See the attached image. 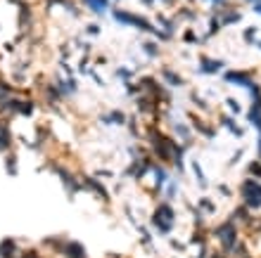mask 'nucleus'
<instances>
[{
    "label": "nucleus",
    "mask_w": 261,
    "mask_h": 258,
    "mask_svg": "<svg viewBox=\"0 0 261 258\" xmlns=\"http://www.w3.org/2000/svg\"><path fill=\"white\" fill-rule=\"evenodd\" d=\"M112 19L116 24H121V26H131V28H136V31L150 33V36L157 38V31L159 28L154 26L147 17H143V14H136V12H131V10H124V7H112Z\"/></svg>",
    "instance_id": "f257e3e1"
},
{
    "label": "nucleus",
    "mask_w": 261,
    "mask_h": 258,
    "mask_svg": "<svg viewBox=\"0 0 261 258\" xmlns=\"http://www.w3.org/2000/svg\"><path fill=\"white\" fill-rule=\"evenodd\" d=\"M150 223L157 228V230L162 232V234H169V232L174 230V223H176V211H174V204L171 202H162V204L154 206V211H152L150 216Z\"/></svg>",
    "instance_id": "f03ea898"
},
{
    "label": "nucleus",
    "mask_w": 261,
    "mask_h": 258,
    "mask_svg": "<svg viewBox=\"0 0 261 258\" xmlns=\"http://www.w3.org/2000/svg\"><path fill=\"white\" fill-rule=\"evenodd\" d=\"M240 199H242V204L247 206L249 211H259L261 208V180L257 178H242V182H240Z\"/></svg>",
    "instance_id": "7ed1b4c3"
},
{
    "label": "nucleus",
    "mask_w": 261,
    "mask_h": 258,
    "mask_svg": "<svg viewBox=\"0 0 261 258\" xmlns=\"http://www.w3.org/2000/svg\"><path fill=\"white\" fill-rule=\"evenodd\" d=\"M221 81L223 83H231V85H240V88H245V90H249L252 85H254V78H252V74H247V71H240V69H223V74H221Z\"/></svg>",
    "instance_id": "20e7f679"
},
{
    "label": "nucleus",
    "mask_w": 261,
    "mask_h": 258,
    "mask_svg": "<svg viewBox=\"0 0 261 258\" xmlns=\"http://www.w3.org/2000/svg\"><path fill=\"white\" fill-rule=\"evenodd\" d=\"M216 234H219L221 244H223V249H233L235 242H237V228H235V223H223L219 230H216Z\"/></svg>",
    "instance_id": "39448f33"
},
{
    "label": "nucleus",
    "mask_w": 261,
    "mask_h": 258,
    "mask_svg": "<svg viewBox=\"0 0 261 258\" xmlns=\"http://www.w3.org/2000/svg\"><path fill=\"white\" fill-rule=\"evenodd\" d=\"M226 69V62L223 59H211V57H200V64H197V74L202 76H211V74H221Z\"/></svg>",
    "instance_id": "423d86ee"
},
{
    "label": "nucleus",
    "mask_w": 261,
    "mask_h": 258,
    "mask_svg": "<svg viewBox=\"0 0 261 258\" xmlns=\"http://www.w3.org/2000/svg\"><path fill=\"white\" fill-rule=\"evenodd\" d=\"M171 133L178 137L183 145H190V140H193V126L188 123V119L185 121H174L171 123Z\"/></svg>",
    "instance_id": "0eeeda50"
},
{
    "label": "nucleus",
    "mask_w": 261,
    "mask_h": 258,
    "mask_svg": "<svg viewBox=\"0 0 261 258\" xmlns=\"http://www.w3.org/2000/svg\"><path fill=\"white\" fill-rule=\"evenodd\" d=\"M97 121L105 123V126H126L128 116H126L121 109H110V111L100 114V116H97Z\"/></svg>",
    "instance_id": "6e6552de"
},
{
    "label": "nucleus",
    "mask_w": 261,
    "mask_h": 258,
    "mask_svg": "<svg viewBox=\"0 0 261 258\" xmlns=\"http://www.w3.org/2000/svg\"><path fill=\"white\" fill-rule=\"evenodd\" d=\"M88 12H93L95 17H105L112 10V0H79Z\"/></svg>",
    "instance_id": "1a4fd4ad"
},
{
    "label": "nucleus",
    "mask_w": 261,
    "mask_h": 258,
    "mask_svg": "<svg viewBox=\"0 0 261 258\" xmlns=\"http://www.w3.org/2000/svg\"><path fill=\"white\" fill-rule=\"evenodd\" d=\"M159 76H162V83L169 85V88H185V83H188L180 74H176L174 69H169V67H162V74H159Z\"/></svg>",
    "instance_id": "9d476101"
},
{
    "label": "nucleus",
    "mask_w": 261,
    "mask_h": 258,
    "mask_svg": "<svg viewBox=\"0 0 261 258\" xmlns=\"http://www.w3.org/2000/svg\"><path fill=\"white\" fill-rule=\"evenodd\" d=\"M154 22H157L159 31H164L169 38H171V36L176 33V26H178V24H176V17H166L164 12H159L157 17H154Z\"/></svg>",
    "instance_id": "9b49d317"
},
{
    "label": "nucleus",
    "mask_w": 261,
    "mask_h": 258,
    "mask_svg": "<svg viewBox=\"0 0 261 258\" xmlns=\"http://www.w3.org/2000/svg\"><path fill=\"white\" fill-rule=\"evenodd\" d=\"M219 17H221V24L223 26H233L237 22H242V12L240 10H231V7H223Z\"/></svg>",
    "instance_id": "f8f14e48"
},
{
    "label": "nucleus",
    "mask_w": 261,
    "mask_h": 258,
    "mask_svg": "<svg viewBox=\"0 0 261 258\" xmlns=\"http://www.w3.org/2000/svg\"><path fill=\"white\" fill-rule=\"evenodd\" d=\"M2 161H5V173H7V176L14 178L17 173H19V161H17V154H14L12 150L2 154Z\"/></svg>",
    "instance_id": "ddd939ff"
},
{
    "label": "nucleus",
    "mask_w": 261,
    "mask_h": 258,
    "mask_svg": "<svg viewBox=\"0 0 261 258\" xmlns=\"http://www.w3.org/2000/svg\"><path fill=\"white\" fill-rule=\"evenodd\" d=\"M190 166H193V173H195V180H197V187H200V190H206V187H209V180H206L204 171H202V163L197 161V159H193V161H190Z\"/></svg>",
    "instance_id": "4468645a"
},
{
    "label": "nucleus",
    "mask_w": 261,
    "mask_h": 258,
    "mask_svg": "<svg viewBox=\"0 0 261 258\" xmlns=\"http://www.w3.org/2000/svg\"><path fill=\"white\" fill-rule=\"evenodd\" d=\"M140 48H143V52L147 54L150 59H157V57L162 54V45H159V41H143L140 43Z\"/></svg>",
    "instance_id": "2eb2a0df"
},
{
    "label": "nucleus",
    "mask_w": 261,
    "mask_h": 258,
    "mask_svg": "<svg viewBox=\"0 0 261 258\" xmlns=\"http://www.w3.org/2000/svg\"><path fill=\"white\" fill-rule=\"evenodd\" d=\"M162 192H164L166 202H174V199L178 197V180H176V178H171V180L164 185V190H162Z\"/></svg>",
    "instance_id": "dca6fc26"
},
{
    "label": "nucleus",
    "mask_w": 261,
    "mask_h": 258,
    "mask_svg": "<svg viewBox=\"0 0 261 258\" xmlns=\"http://www.w3.org/2000/svg\"><path fill=\"white\" fill-rule=\"evenodd\" d=\"M133 76H136V71H133V69H128V67H119L116 71H114V78H119L124 85H128V83L133 81Z\"/></svg>",
    "instance_id": "f3484780"
},
{
    "label": "nucleus",
    "mask_w": 261,
    "mask_h": 258,
    "mask_svg": "<svg viewBox=\"0 0 261 258\" xmlns=\"http://www.w3.org/2000/svg\"><path fill=\"white\" fill-rule=\"evenodd\" d=\"M197 211H200V213H204V216H211V213L216 211V206H214V202H211V199L202 197V199H200V206H197Z\"/></svg>",
    "instance_id": "a211bd4d"
},
{
    "label": "nucleus",
    "mask_w": 261,
    "mask_h": 258,
    "mask_svg": "<svg viewBox=\"0 0 261 258\" xmlns=\"http://www.w3.org/2000/svg\"><path fill=\"white\" fill-rule=\"evenodd\" d=\"M67 254L71 258H86V251H83V246L79 242H69L67 244Z\"/></svg>",
    "instance_id": "6ab92c4d"
},
{
    "label": "nucleus",
    "mask_w": 261,
    "mask_h": 258,
    "mask_svg": "<svg viewBox=\"0 0 261 258\" xmlns=\"http://www.w3.org/2000/svg\"><path fill=\"white\" fill-rule=\"evenodd\" d=\"M183 43L185 45H197V43H202V36H197L193 28H185L183 31Z\"/></svg>",
    "instance_id": "aec40b11"
},
{
    "label": "nucleus",
    "mask_w": 261,
    "mask_h": 258,
    "mask_svg": "<svg viewBox=\"0 0 261 258\" xmlns=\"http://www.w3.org/2000/svg\"><path fill=\"white\" fill-rule=\"evenodd\" d=\"M247 176L261 180V159H254V161L247 163Z\"/></svg>",
    "instance_id": "412c9836"
},
{
    "label": "nucleus",
    "mask_w": 261,
    "mask_h": 258,
    "mask_svg": "<svg viewBox=\"0 0 261 258\" xmlns=\"http://www.w3.org/2000/svg\"><path fill=\"white\" fill-rule=\"evenodd\" d=\"M257 33H259V28H257V26H249L247 31L242 33V38H245V43H249V45H254V43L259 41V38H257Z\"/></svg>",
    "instance_id": "4be33fe9"
},
{
    "label": "nucleus",
    "mask_w": 261,
    "mask_h": 258,
    "mask_svg": "<svg viewBox=\"0 0 261 258\" xmlns=\"http://www.w3.org/2000/svg\"><path fill=\"white\" fill-rule=\"evenodd\" d=\"M93 176H95L97 180H114L116 173H114V171H107V168H100V171H93Z\"/></svg>",
    "instance_id": "5701e85b"
},
{
    "label": "nucleus",
    "mask_w": 261,
    "mask_h": 258,
    "mask_svg": "<svg viewBox=\"0 0 261 258\" xmlns=\"http://www.w3.org/2000/svg\"><path fill=\"white\" fill-rule=\"evenodd\" d=\"M83 31H86V36H93V38H95V36H100V31H102V28H100L97 22H93V24H86Z\"/></svg>",
    "instance_id": "b1692460"
},
{
    "label": "nucleus",
    "mask_w": 261,
    "mask_h": 258,
    "mask_svg": "<svg viewBox=\"0 0 261 258\" xmlns=\"http://www.w3.org/2000/svg\"><path fill=\"white\" fill-rule=\"evenodd\" d=\"M226 107H228L231 111H233V116H237V114L242 111V107L237 104V100H233V97H226Z\"/></svg>",
    "instance_id": "393cba45"
},
{
    "label": "nucleus",
    "mask_w": 261,
    "mask_h": 258,
    "mask_svg": "<svg viewBox=\"0 0 261 258\" xmlns=\"http://www.w3.org/2000/svg\"><path fill=\"white\" fill-rule=\"evenodd\" d=\"M190 102H193L195 107H200V109H209V104H206V100H202V97L197 95V93H190Z\"/></svg>",
    "instance_id": "a878e982"
},
{
    "label": "nucleus",
    "mask_w": 261,
    "mask_h": 258,
    "mask_svg": "<svg viewBox=\"0 0 261 258\" xmlns=\"http://www.w3.org/2000/svg\"><path fill=\"white\" fill-rule=\"evenodd\" d=\"M209 5L214 10H223V7H228V0H209Z\"/></svg>",
    "instance_id": "bb28decb"
},
{
    "label": "nucleus",
    "mask_w": 261,
    "mask_h": 258,
    "mask_svg": "<svg viewBox=\"0 0 261 258\" xmlns=\"http://www.w3.org/2000/svg\"><path fill=\"white\" fill-rule=\"evenodd\" d=\"M219 194H221V197H226V199H228V197L233 194V190H231L228 185H219Z\"/></svg>",
    "instance_id": "cd10ccee"
},
{
    "label": "nucleus",
    "mask_w": 261,
    "mask_h": 258,
    "mask_svg": "<svg viewBox=\"0 0 261 258\" xmlns=\"http://www.w3.org/2000/svg\"><path fill=\"white\" fill-rule=\"evenodd\" d=\"M143 7H150V10H154V5H157V0H138Z\"/></svg>",
    "instance_id": "c85d7f7f"
},
{
    "label": "nucleus",
    "mask_w": 261,
    "mask_h": 258,
    "mask_svg": "<svg viewBox=\"0 0 261 258\" xmlns=\"http://www.w3.org/2000/svg\"><path fill=\"white\" fill-rule=\"evenodd\" d=\"M242 154H245V150H237V152H235V156H233V159H231V166H233V163H237V161H240V159H242Z\"/></svg>",
    "instance_id": "c756f323"
},
{
    "label": "nucleus",
    "mask_w": 261,
    "mask_h": 258,
    "mask_svg": "<svg viewBox=\"0 0 261 258\" xmlns=\"http://www.w3.org/2000/svg\"><path fill=\"white\" fill-rule=\"evenodd\" d=\"M252 7H254V12H257V14H261V0H259V2H254Z\"/></svg>",
    "instance_id": "7c9ffc66"
},
{
    "label": "nucleus",
    "mask_w": 261,
    "mask_h": 258,
    "mask_svg": "<svg viewBox=\"0 0 261 258\" xmlns=\"http://www.w3.org/2000/svg\"><path fill=\"white\" fill-rule=\"evenodd\" d=\"M245 2H249V5H254V2H259V0H245Z\"/></svg>",
    "instance_id": "2f4dec72"
},
{
    "label": "nucleus",
    "mask_w": 261,
    "mask_h": 258,
    "mask_svg": "<svg viewBox=\"0 0 261 258\" xmlns=\"http://www.w3.org/2000/svg\"><path fill=\"white\" fill-rule=\"evenodd\" d=\"M257 159H261V140H259V156H257Z\"/></svg>",
    "instance_id": "473e14b6"
},
{
    "label": "nucleus",
    "mask_w": 261,
    "mask_h": 258,
    "mask_svg": "<svg viewBox=\"0 0 261 258\" xmlns=\"http://www.w3.org/2000/svg\"><path fill=\"white\" fill-rule=\"evenodd\" d=\"M254 45H257V48H259V50H261V41H257V43H254Z\"/></svg>",
    "instance_id": "72a5a7b5"
},
{
    "label": "nucleus",
    "mask_w": 261,
    "mask_h": 258,
    "mask_svg": "<svg viewBox=\"0 0 261 258\" xmlns=\"http://www.w3.org/2000/svg\"><path fill=\"white\" fill-rule=\"evenodd\" d=\"M200 2H209V0H200Z\"/></svg>",
    "instance_id": "f704fd0d"
},
{
    "label": "nucleus",
    "mask_w": 261,
    "mask_h": 258,
    "mask_svg": "<svg viewBox=\"0 0 261 258\" xmlns=\"http://www.w3.org/2000/svg\"><path fill=\"white\" fill-rule=\"evenodd\" d=\"M114 2H121V0H114Z\"/></svg>",
    "instance_id": "c9c22d12"
}]
</instances>
